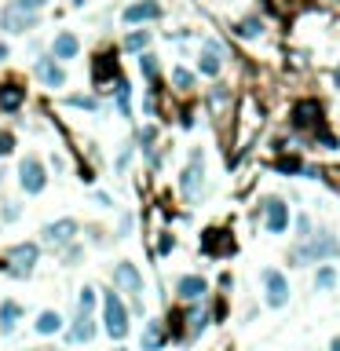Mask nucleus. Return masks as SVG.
Instances as JSON below:
<instances>
[{"label": "nucleus", "mask_w": 340, "mask_h": 351, "mask_svg": "<svg viewBox=\"0 0 340 351\" xmlns=\"http://www.w3.org/2000/svg\"><path fill=\"white\" fill-rule=\"evenodd\" d=\"M51 51H55L59 62H66V59H73V55L81 51V40L73 37V34H59V37H55V48H51Z\"/></svg>", "instance_id": "20"}, {"label": "nucleus", "mask_w": 340, "mask_h": 351, "mask_svg": "<svg viewBox=\"0 0 340 351\" xmlns=\"http://www.w3.org/2000/svg\"><path fill=\"white\" fill-rule=\"evenodd\" d=\"M263 227L271 234H282L289 227V205L282 198H267V205H263Z\"/></svg>", "instance_id": "8"}, {"label": "nucleus", "mask_w": 340, "mask_h": 351, "mask_svg": "<svg viewBox=\"0 0 340 351\" xmlns=\"http://www.w3.org/2000/svg\"><path fill=\"white\" fill-rule=\"evenodd\" d=\"M103 322H106V333H110L114 340H121L125 333H129V311H125L118 293L103 296Z\"/></svg>", "instance_id": "2"}, {"label": "nucleus", "mask_w": 340, "mask_h": 351, "mask_svg": "<svg viewBox=\"0 0 340 351\" xmlns=\"http://www.w3.org/2000/svg\"><path fill=\"white\" fill-rule=\"evenodd\" d=\"M278 168H282V172H296V168H300V161H296V157H282Z\"/></svg>", "instance_id": "33"}, {"label": "nucleus", "mask_w": 340, "mask_h": 351, "mask_svg": "<svg viewBox=\"0 0 340 351\" xmlns=\"http://www.w3.org/2000/svg\"><path fill=\"white\" fill-rule=\"evenodd\" d=\"M333 84H337V88H340V66H337V73H333Z\"/></svg>", "instance_id": "39"}, {"label": "nucleus", "mask_w": 340, "mask_h": 351, "mask_svg": "<svg viewBox=\"0 0 340 351\" xmlns=\"http://www.w3.org/2000/svg\"><path fill=\"white\" fill-rule=\"evenodd\" d=\"M70 106H81V110H95L99 103H95L92 95H70Z\"/></svg>", "instance_id": "31"}, {"label": "nucleus", "mask_w": 340, "mask_h": 351, "mask_svg": "<svg viewBox=\"0 0 340 351\" xmlns=\"http://www.w3.org/2000/svg\"><path fill=\"white\" fill-rule=\"evenodd\" d=\"M59 329H62L59 311H40V318H37V333L40 337H51V333H59Z\"/></svg>", "instance_id": "23"}, {"label": "nucleus", "mask_w": 340, "mask_h": 351, "mask_svg": "<svg viewBox=\"0 0 340 351\" xmlns=\"http://www.w3.org/2000/svg\"><path fill=\"white\" fill-rule=\"evenodd\" d=\"M8 146H12V135H0V154H8Z\"/></svg>", "instance_id": "35"}, {"label": "nucleus", "mask_w": 340, "mask_h": 351, "mask_svg": "<svg viewBox=\"0 0 340 351\" xmlns=\"http://www.w3.org/2000/svg\"><path fill=\"white\" fill-rule=\"evenodd\" d=\"M165 326L161 322H151L146 326V333H143V351H161L165 348Z\"/></svg>", "instance_id": "21"}, {"label": "nucleus", "mask_w": 340, "mask_h": 351, "mask_svg": "<svg viewBox=\"0 0 340 351\" xmlns=\"http://www.w3.org/2000/svg\"><path fill=\"white\" fill-rule=\"evenodd\" d=\"M201 329H205V311H194L190 315V337H198Z\"/></svg>", "instance_id": "32"}, {"label": "nucleus", "mask_w": 340, "mask_h": 351, "mask_svg": "<svg viewBox=\"0 0 340 351\" xmlns=\"http://www.w3.org/2000/svg\"><path fill=\"white\" fill-rule=\"evenodd\" d=\"M18 318H23V304H15V300H4V304H0V329H4L8 337L15 333Z\"/></svg>", "instance_id": "19"}, {"label": "nucleus", "mask_w": 340, "mask_h": 351, "mask_svg": "<svg viewBox=\"0 0 340 351\" xmlns=\"http://www.w3.org/2000/svg\"><path fill=\"white\" fill-rule=\"evenodd\" d=\"M118 110H121V114H129V110H132V95H129V84H125L121 77H118Z\"/></svg>", "instance_id": "29"}, {"label": "nucleus", "mask_w": 340, "mask_h": 351, "mask_svg": "<svg viewBox=\"0 0 340 351\" xmlns=\"http://www.w3.org/2000/svg\"><path fill=\"white\" fill-rule=\"evenodd\" d=\"M176 289H179L183 300H201V296L209 293V282L201 278V274H183V278L176 282Z\"/></svg>", "instance_id": "15"}, {"label": "nucleus", "mask_w": 340, "mask_h": 351, "mask_svg": "<svg viewBox=\"0 0 340 351\" xmlns=\"http://www.w3.org/2000/svg\"><path fill=\"white\" fill-rule=\"evenodd\" d=\"M263 289H267V304L271 307L289 304V282H285L282 271H263Z\"/></svg>", "instance_id": "9"}, {"label": "nucleus", "mask_w": 340, "mask_h": 351, "mask_svg": "<svg viewBox=\"0 0 340 351\" xmlns=\"http://www.w3.org/2000/svg\"><path fill=\"white\" fill-rule=\"evenodd\" d=\"M140 66H143V73H146V81L157 84V77H161V66H157V59H154V55H143Z\"/></svg>", "instance_id": "28"}, {"label": "nucleus", "mask_w": 340, "mask_h": 351, "mask_svg": "<svg viewBox=\"0 0 340 351\" xmlns=\"http://www.w3.org/2000/svg\"><path fill=\"white\" fill-rule=\"evenodd\" d=\"M8 59V44H0V62H4Z\"/></svg>", "instance_id": "37"}, {"label": "nucleus", "mask_w": 340, "mask_h": 351, "mask_svg": "<svg viewBox=\"0 0 340 351\" xmlns=\"http://www.w3.org/2000/svg\"><path fill=\"white\" fill-rule=\"evenodd\" d=\"M172 84H176L179 92H190V88H194V73L183 70V66H176V70H172Z\"/></svg>", "instance_id": "25"}, {"label": "nucleus", "mask_w": 340, "mask_h": 351, "mask_svg": "<svg viewBox=\"0 0 340 351\" xmlns=\"http://www.w3.org/2000/svg\"><path fill=\"white\" fill-rule=\"evenodd\" d=\"M37 77L44 81L48 88H62V84H66V73H62L59 59H40L37 62Z\"/></svg>", "instance_id": "16"}, {"label": "nucleus", "mask_w": 340, "mask_h": 351, "mask_svg": "<svg viewBox=\"0 0 340 351\" xmlns=\"http://www.w3.org/2000/svg\"><path fill=\"white\" fill-rule=\"evenodd\" d=\"M201 187H205V157H201V151H194L190 154V165L179 176V190L194 201V198H201Z\"/></svg>", "instance_id": "3"}, {"label": "nucleus", "mask_w": 340, "mask_h": 351, "mask_svg": "<svg viewBox=\"0 0 340 351\" xmlns=\"http://www.w3.org/2000/svg\"><path fill=\"white\" fill-rule=\"evenodd\" d=\"M4 220H18V205H8L4 209Z\"/></svg>", "instance_id": "34"}, {"label": "nucleus", "mask_w": 340, "mask_h": 351, "mask_svg": "<svg viewBox=\"0 0 340 351\" xmlns=\"http://www.w3.org/2000/svg\"><path fill=\"white\" fill-rule=\"evenodd\" d=\"M37 257H40V249L34 246V242H23V246H15L12 252H8V271H12L15 278H26V274L34 271Z\"/></svg>", "instance_id": "5"}, {"label": "nucleus", "mask_w": 340, "mask_h": 351, "mask_svg": "<svg viewBox=\"0 0 340 351\" xmlns=\"http://www.w3.org/2000/svg\"><path fill=\"white\" fill-rule=\"evenodd\" d=\"M293 125L296 129H322V103L318 99H300L293 106Z\"/></svg>", "instance_id": "7"}, {"label": "nucleus", "mask_w": 340, "mask_h": 351, "mask_svg": "<svg viewBox=\"0 0 340 351\" xmlns=\"http://www.w3.org/2000/svg\"><path fill=\"white\" fill-rule=\"evenodd\" d=\"M73 234H77V223H73V220H55V223H48V227H44V242H48V246H66Z\"/></svg>", "instance_id": "14"}, {"label": "nucleus", "mask_w": 340, "mask_h": 351, "mask_svg": "<svg viewBox=\"0 0 340 351\" xmlns=\"http://www.w3.org/2000/svg\"><path fill=\"white\" fill-rule=\"evenodd\" d=\"M18 4H26V8H34V12H37V8H44V0H18Z\"/></svg>", "instance_id": "36"}, {"label": "nucleus", "mask_w": 340, "mask_h": 351, "mask_svg": "<svg viewBox=\"0 0 340 351\" xmlns=\"http://www.w3.org/2000/svg\"><path fill=\"white\" fill-rule=\"evenodd\" d=\"M201 73H209V77H216L220 73V48L216 44H205V51H201Z\"/></svg>", "instance_id": "22"}, {"label": "nucleus", "mask_w": 340, "mask_h": 351, "mask_svg": "<svg viewBox=\"0 0 340 351\" xmlns=\"http://www.w3.org/2000/svg\"><path fill=\"white\" fill-rule=\"evenodd\" d=\"M201 249H205L209 257H231V252H235V238H231L227 231H205Z\"/></svg>", "instance_id": "10"}, {"label": "nucleus", "mask_w": 340, "mask_h": 351, "mask_svg": "<svg viewBox=\"0 0 340 351\" xmlns=\"http://www.w3.org/2000/svg\"><path fill=\"white\" fill-rule=\"evenodd\" d=\"M37 23V12L26 4H18V0H12V4L4 8V15H0V26L12 29V34H23V29H34Z\"/></svg>", "instance_id": "4"}, {"label": "nucleus", "mask_w": 340, "mask_h": 351, "mask_svg": "<svg viewBox=\"0 0 340 351\" xmlns=\"http://www.w3.org/2000/svg\"><path fill=\"white\" fill-rule=\"evenodd\" d=\"M329 351H340V337L333 340V344H329Z\"/></svg>", "instance_id": "38"}, {"label": "nucleus", "mask_w": 340, "mask_h": 351, "mask_svg": "<svg viewBox=\"0 0 340 351\" xmlns=\"http://www.w3.org/2000/svg\"><path fill=\"white\" fill-rule=\"evenodd\" d=\"M92 77H95V88L110 92L106 84H118V59H114V55H99V59H95V66H92Z\"/></svg>", "instance_id": "12"}, {"label": "nucleus", "mask_w": 340, "mask_h": 351, "mask_svg": "<svg viewBox=\"0 0 340 351\" xmlns=\"http://www.w3.org/2000/svg\"><path fill=\"white\" fill-rule=\"evenodd\" d=\"M146 44H151V34H146V29H135V34L125 37V48L129 51H143Z\"/></svg>", "instance_id": "24"}, {"label": "nucleus", "mask_w": 340, "mask_h": 351, "mask_svg": "<svg viewBox=\"0 0 340 351\" xmlns=\"http://www.w3.org/2000/svg\"><path fill=\"white\" fill-rule=\"evenodd\" d=\"M70 4H73V8H81V4H84V0H70Z\"/></svg>", "instance_id": "40"}, {"label": "nucleus", "mask_w": 340, "mask_h": 351, "mask_svg": "<svg viewBox=\"0 0 340 351\" xmlns=\"http://www.w3.org/2000/svg\"><path fill=\"white\" fill-rule=\"evenodd\" d=\"M18 183H23L26 194H40V190H44L48 176H44L40 157H23V165H18Z\"/></svg>", "instance_id": "6"}, {"label": "nucleus", "mask_w": 340, "mask_h": 351, "mask_svg": "<svg viewBox=\"0 0 340 351\" xmlns=\"http://www.w3.org/2000/svg\"><path fill=\"white\" fill-rule=\"evenodd\" d=\"M263 34V23H260V18H246V23H238V37H260Z\"/></svg>", "instance_id": "27"}, {"label": "nucleus", "mask_w": 340, "mask_h": 351, "mask_svg": "<svg viewBox=\"0 0 340 351\" xmlns=\"http://www.w3.org/2000/svg\"><path fill=\"white\" fill-rule=\"evenodd\" d=\"M154 18H161V4L157 0H140V4L125 8V23H154Z\"/></svg>", "instance_id": "13"}, {"label": "nucleus", "mask_w": 340, "mask_h": 351, "mask_svg": "<svg viewBox=\"0 0 340 351\" xmlns=\"http://www.w3.org/2000/svg\"><path fill=\"white\" fill-rule=\"evenodd\" d=\"M340 257V242L333 234H304V242L293 249V263H322Z\"/></svg>", "instance_id": "1"}, {"label": "nucleus", "mask_w": 340, "mask_h": 351, "mask_svg": "<svg viewBox=\"0 0 340 351\" xmlns=\"http://www.w3.org/2000/svg\"><path fill=\"white\" fill-rule=\"evenodd\" d=\"M77 307H81V315H92V307H95V289H81Z\"/></svg>", "instance_id": "30"}, {"label": "nucleus", "mask_w": 340, "mask_h": 351, "mask_svg": "<svg viewBox=\"0 0 340 351\" xmlns=\"http://www.w3.org/2000/svg\"><path fill=\"white\" fill-rule=\"evenodd\" d=\"M95 329H99V322H95L92 315H77V322L70 326L66 340H70V344H84V340H92V337H95Z\"/></svg>", "instance_id": "17"}, {"label": "nucleus", "mask_w": 340, "mask_h": 351, "mask_svg": "<svg viewBox=\"0 0 340 351\" xmlns=\"http://www.w3.org/2000/svg\"><path fill=\"white\" fill-rule=\"evenodd\" d=\"M114 282H118L121 293H132V296L143 293V278H140V271H135V263H118V268H114Z\"/></svg>", "instance_id": "11"}, {"label": "nucleus", "mask_w": 340, "mask_h": 351, "mask_svg": "<svg viewBox=\"0 0 340 351\" xmlns=\"http://www.w3.org/2000/svg\"><path fill=\"white\" fill-rule=\"evenodd\" d=\"M315 285H318L322 293H329V289L337 285V271H333V268H318V274H315Z\"/></svg>", "instance_id": "26"}, {"label": "nucleus", "mask_w": 340, "mask_h": 351, "mask_svg": "<svg viewBox=\"0 0 340 351\" xmlns=\"http://www.w3.org/2000/svg\"><path fill=\"white\" fill-rule=\"evenodd\" d=\"M23 103H26V88L18 81H4V84H0V106H4V110H18Z\"/></svg>", "instance_id": "18"}]
</instances>
